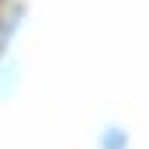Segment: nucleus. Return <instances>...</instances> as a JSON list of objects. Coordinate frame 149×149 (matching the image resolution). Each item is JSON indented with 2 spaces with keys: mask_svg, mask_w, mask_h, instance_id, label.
<instances>
[{
  "mask_svg": "<svg viewBox=\"0 0 149 149\" xmlns=\"http://www.w3.org/2000/svg\"><path fill=\"white\" fill-rule=\"evenodd\" d=\"M28 14V0H0V56H7L14 38L21 35Z\"/></svg>",
  "mask_w": 149,
  "mask_h": 149,
  "instance_id": "f257e3e1",
  "label": "nucleus"
},
{
  "mask_svg": "<svg viewBox=\"0 0 149 149\" xmlns=\"http://www.w3.org/2000/svg\"><path fill=\"white\" fill-rule=\"evenodd\" d=\"M128 146H132V135H128V128L118 125V121L104 125L101 135H97V149H128Z\"/></svg>",
  "mask_w": 149,
  "mask_h": 149,
  "instance_id": "f03ea898",
  "label": "nucleus"
},
{
  "mask_svg": "<svg viewBox=\"0 0 149 149\" xmlns=\"http://www.w3.org/2000/svg\"><path fill=\"white\" fill-rule=\"evenodd\" d=\"M17 80H21V66L10 56H0V97H10L17 90Z\"/></svg>",
  "mask_w": 149,
  "mask_h": 149,
  "instance_id": "7ed1b4c3",
  "label": "nucleus"
}]
</instances>
